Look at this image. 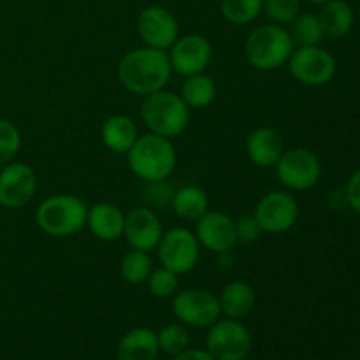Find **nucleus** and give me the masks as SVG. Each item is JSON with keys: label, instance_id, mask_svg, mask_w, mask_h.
<instances>
[{"label": "nucleus", "instance_id": "obj_1", "mask_svg": "<svg viewBox=\"0 0 360 360\" xmlns=\"http://www.w3.org/2000/svg\"><path fill=\"white\" fill-rule=\"evenodd\" d=\"M171 74L172 67L167 51L150 46L130 49L118 63V81L127 91L139 97L164 90Z\"/></svg>", "mask_w": 360, "mask_h": 360}, {"label": "nucleus", "instance_id": "obj_2", "mask_svg": "<svg viewBox=\"0 0 360 360\" xmlns=\"http://www.w3.org/2000/svg\"><path fill=\"white\" fill-rule=\"evenodd\" d=\"M127 164L143 181H165L178 165V153L172 139L148 132L137 137L127 153Z\"/></svg>", "mask_w": 360, "mask_h": 360}, {"label": "nucleus", "instance_id": "obj_3", "mask_svg": "<svg viewBox=\"0 0 360 360\" xmlns=\"http://www.w3.org/2000/svg\"><path fill=\"white\" fill-rule=\"evenodd\" d=\"M192 109L174 91L164 90L143 97L141 120L151 134L174 139L186 130Z\"/></svg>", "mask_w": 360, "mask_h": 360}, {"label": "nucleus", "instance_id": "obj_4", "mask_svg": "<svg viewBox=\"0 0 360 360\" xmlns=\"http://www.w3.org/2000/svg\"><path fill=\"white\" fill-rule=\"evenodd\" d=\"M88 206L72 193H56L42 200L35 213V221L51 238H70L86 227Z\"/></svg>", "mask_w": 360, "mask_h": 360}, {"label": "nucleus", "instance_id": "obj_5", "mask_svg": "<svg viewBox=\"0 0 360 360\" xmlns=\"http://www.w3.org/2000/svg\"><path fill=\"white\" fill-rule=\"evenodd\" d=\"M295 44L290 32L276 23L257 27L245 42V56L257 70L271 72L288 62Z\"/></svg>", "mask_w": 360, "mask_h": 360}, {"label": "nucleus", "instance_id": "obj_6", "mask_svg": "<svg viewBox=\"0 0 360 360\" xmlns=\"http://www.w3.org/2000/svg\"><path fill=\"white\" fill-rule=\"evenodd\" d=\"M281 185L290 192H304L313 188L322 178V162L308 148L285 150L274 165Z\"/></svg>", "mask_w": 360, "mask_h": 360}, {"label": "nucleus", "instance_id": "obj_7", "mask_svg": "<svg viewBox=\"0 0 360 360\" xmlns=\"http://www.w3.org/2000/svg\"><path fill=\"white\" fill-rule=\"evenodd\" d=\"M157 253L162 267L181 276L195 269L200 257V245L195 232L186 227H174L164 232Z\"/></svg>", "mask_w": 360, "mask_h": 360}, {"label": "nucleus", "instance_id": "obj_8", "mask_svg": "<svg viewBox=\"0 0 360 360\" xmlns=\"http://www.w3.org/2000/svg\"><path fill=\"white\" fill-rule=\"evenodd\" d=\"M288 70L292 77L306 86H323L334 79L338 70L333 53L322 46H302L295 48L288 58Z\"/></svg>", "mask_w": 360, "mask_h": 360}, {"label": "nucleus", "instance_id": "obj_9", "mask_svg": "<svg viewBox=\"0 0 360 360\" xmlns=\"http://www.w3.org/2000/svg\"><path fill=\"white\" fill-rule=\"evenodd\" d=\"M172 315L179 323L195 329H207L221 316V306L218 295L213 292L188 288L178 292L172 299Z\"/></svg>", "mask_w": 360, "mask_h": 360}, {"label": "nucleus", "instance_id": "obj_10", "mask_svg": "<svg viewBox=\"0 0 360 360\" xmlns=\"http://www.w3.org/2000/svg\"><path fill=\"white\" fill-rule=\"evenodd\" d=\"M206 350L214 360H246L252 352V334L236 319H220L210 327Z\"/></svg>", "mask_w": 360, "mask_h": 360}, {"label": "nucleus", "instance_id": "obj_11", "mask_svg": "<svg viewBox=\"0 0 360 360\" xmlns=\"http://www.w3.org/2000/svg\"><path fill=\"white\" fill-rule=\"evenodd\" d=\"M253 217L266 234H283L297 221L299 204L290 192L273 190L257 202Z\"/></svg>", "mask_w": 360, "mask_h": 360}, {"label": "nucleus", "instance_id": "obj_12", "mask_svg": "<svg viewBox=\"0 0 360 360\" xmlns=\"http://www.w3.org/2000/svg\"><path fill=\"white\" fill-rule=\"evenodd\" d=\"M167 55L171 60L172 72L188 77L202 74L210 67L213 58V46L204 35L186 34L176 39Z\"/></svg>", "mask_w": 360, "mask_h": 360}, {"label": "nucleus", "instance_id": "obj_13", "mask_svg": "<svg viewBox=\"0 0 360 360\" xmlns=\"http://www.w3.org/2000/svg\"><path fill=\"white\" fill-rule=\"evenodd\" d=\"M137 34L144 46L167 51L179 37V23L174 14L162 6H148L137 16Z\"/></svg>", "mask_w": 360, "mask_h": 360}, {"label": "nucleus", "instance_id": "obj_14", "mask_svg": "<svg viewBox=\"0 0 360 360\" xmlns=\"http://www.w3.org/2000/svg\"><path fill=\"white\" fill-rule=\"evenodd\" d=\"M37 190L35 171L25 162H9L0 171V206L20 210L27 206Z\"/></svg>", "mask_w": 360, "mask_h": 360}, {"label": "nucleus", "instance_id": "obj_15", "mask_svg": "<svg viewBox=\"0 0 360 360\" xmlns=\"http://www.w3.org/2000/svg\"><path fill=\"white\" fill-rule=\"evenodd\" d=\"M195 236L200 248L210 250L211 253L232 252L238 243L236 236V221L221 211H207L195 221Z\"/></svg>", "mask_w": 360, "mask_h": 360}, {"label": "nucleus", "instance_id": "obj_16", "mask_svg": "<svg viewBox=\"0 0 360 360\" xmlns=\"http://www.w3.org/2000/svg\"><path fill=\"white\" fill-rule=\"evenodd\" d=\"M162 236H164V227L160 218L150 207H136L125 214L123 238L132 250L150 253L151 250H157Z\"/></svg>", "mask_w": 360, "mask_h": 360}, {"label": "nucleus", "instance_id": "obj_17", "mask_svg": "<svg viewBox=\"0 0 360 360\" xmlns=\"http://www.w3.org/2000/svg\"><path fill=\"white\" fill-rule=\"evenodd\" d=\"M246 155L257 167L269 169L276 165L283 155L285 146L281 136L269 127H259L246 137Z\"/></svg>", "mask_w": 360, "mask_h": 360}, {"label": "nucleus", "instance_id": "obj_18", "mask_svg": "<svg viewBox=\"0 0 360 360\" xmlns=\"http://www.w3.org/2000/svg\"><path fill=\"white\" fill-rule=\"evenodd\" d=\"M86 227L101 241H118L125 229V213L115 204L97 202L88 207Z\"/></svg>", "mask_w": 360, "mask_h": 360}, {"label": "nucleus", "instance_id": "obj_19", "mask_svg": "<svg viewBox=\"0 0 360 360\" xmlns=\"http://www.w3.org/2000/svg\"><path fill=\"white\" fill-rule=\"evenodd\" d=\"M139 137L137 125L130 116L112 115L102 123L101 139L109 151L116 155H127Z\"/></svg>", "mask_w": 360, "mask_h": 360}, {"label": "nucleus", "instance_id": "obj_20", "mask_svg": "<svg viewBox=\"0 0 360 360\" xmlns=\"http://www.w3.org/2000/svg\"><path fill=\"white\" fill-rule=\"evenodd\" d=\"M158 348L157 333L148 327H136L129 330L116 348V360H157Z\"/></svg>", "mask_w": 360, "mask_h": 360}, {"label": "nucleus", "instance_id": "obj_21", "mask_svg": "<svg viewBox=\"0 0 360 360\" xmlns=\"http://www.w3.org/2000/svg\"><path fill=\"white\" fill-rule=\"evenodd\" d=\"M316 16L322 25L323 35L330 39L345 37L354 28L355 14L347 0H330L322 6V11Z\"/></svg>", "mask_w": 360, "mask_h": 360}, {"label": "nucleus", "instance_id": "obj_22", "mask_svg": "<svg viewBox=\"0 0 360 360\" xmlns=\"http://www.w3.org/2000/svg\"><path fill=\"white\" fill-rule=\"evenodd\" d=\"M218 299H220L221 313L227 319L239 320L252 313L255 306V290L246 281H231L225 285Z\"/></svg>", "mask_w": 360, "mask_h": 360}, {"label": "nucleus", "instance_id": "obj_23", "mask_svg": "<svg viewBox=\"0 0 360 360\" xmlns=\"http://www.w3.org/2000/svg\"><path fill=\"white\" fill-rule=\"evenodd\" d=\"M171 207L178 218L185 221H197L204 213L210 211V199L200 186L185 185L174 190Z\"/></svg>", "mask_w": 360, "mask_h": 360}, {"label": "nucleus", "instance_id": "obj_24", "mask_svg": "<svg viewBox=\"0 0 360 360\" xmlns=\"http://www.w3.org/2000/svg\"><path fill=\"white\" fill-rule=\"evenodd\" d=\"M217 83L213 77L202 72L186 77L179 97L190 109H202L213 104L217 98Z\"/></svg>", "mask_w": 360, "mask_h": 360}, {"label": "nucleus", "instance_id": "obj_25", "mask_svg": "<svg viewBox=\"0 0 360 360\" xmlns=\"http://www.w3.org/2000/svg\"><path fill=\"white\" fill-rule=\"evenodd\" d=\"M221 16L236 27L253 23L264 11V0H221Z\"/></svg>", "mask_w": 360, "mask_h": 360}, {"label": "nucleus", "instance_id": "obj_26", "mask_svg": "<svg viewBox=\"0 0 360 360\" xmlns=\"http://www.w3.org/2000/svg\"><path fill=\"white\" fill-rule=\"evenodd\" d=\"M290 25L292 27L288 32H290V37L294 41L295 48H302V46H320L322 39L326 37L316 14H299Z\"/></svg>", "mask_w": 360, "mask_h": 360}, {"label": "nucleus", "instance_id": "obj_27", "mask_svg": "<svg viewBox=\"0 0 360 360\" xmlns=\"http://www.w3.org/2000/svg\"><path fill=\"white\" fill-rule=\"evenodd\" d=\"M151 271H153V260L150 253L141 252V250H130L120 264V273L123 280L130 285L146 283Z\"/></svg>", "mask_w": 360, "mask_h": 360}, {"label": "nucleus", "instance_id": "obj_28", "mask_svg": "<svg viewBox=\"0 0 360 360\" xmlns=\"http://www.w3.org/2000/svg\"><path fill=\"white\" fill-rule=\"evenodd\" d=\"M157 341L160 352L167 355H178L185 352L190 345V334L183 323H169L157 333Z\"/></svg>", "mask_w": 360, "mask_h": 360}, {"label": "nucleus", "instance_id": "obj_29", "mask_svg": "<svg viewBox=\"0 0 360 360\" xmlns=\"http://www.w3.org/2000/svg\"><path fill=\"white\" fill-rule=\"evenodd\" d=\"M148 290L151 295L157 299H169L174 297L178 294L179 287V276L172 271L165 269V267H158V269L151 271L150 278L146 280Z\"/></svg>", "mask_w": 360, "mask_h": 360}, {"label": "nucleus", "instance_id": "obj_30", "mask_svg": "<svg viewBox=\"0 0 360 360\" xmlns=\"http://www.w3.org/2000/svg\"><path fill=\"white\" fill-rule=\"evenodd\" d=\"M264 11L271 23L285 27L301 14V0H264Z\"/></svg>", "mask_w": 360, "mask_h": 360}, {"label": "nucleus", "instance_id": "obj_31", "mask_svg": "<svg viewBox=\"0 0 360 360\" xmlns=\"http://www.w3.org/2000/svg\"><path fill=\"white\" fill-rule=\"evenodd\" d=\"M21 148V134L9 120L0 118V165L14 160Z\"/></svg>", "mask_w": 360, "mask_h": 360}, {"label": "nucleus", "instance_id": "obj_32", "mask_svg": "<svg viewBox=\"0 0 360 360\" xmlns=\"http://www.w3.org/2000/svg\"><path fill=\"white\" fill-rule=\"evenodd\" d=\"M236 221V236H238V243H255L259 241L260 236L264 234L260 229L259 221L255 220L253 214H243Z\"/></svg>", "mask_w": 360, "mask_h": 360}, {"label": "nucleus", "instance_id": "obj_33", "mask_svg": "<svg viewBox=\"0 0 360 360\" xmlns=\"http://www.w3.org/2000/svg\"><path fill=\"white\" fill-rule=\"evenodd\" d=\"M148 193H150V200L157 206H162V204L169 202L171 204L172 195H174V190L171 188L169 185H165V181H155V183H148Z\"/></svg>", "mask_w": 360, "mask_h": 360}, {"label": "nucleus", "instance_id": "obj_34", "mask_svg": "<svg viewBox=\"0 0 360 360\" xmlns=\"http://www.w3.org/2000/svg\"><path fill=\"white\" fill-rule=\"evenodd\" d=\"M345 197H347L348 206L360 214V167L348 179Z\"/></svg>", "mask_w": 360, "mask_h": 360}, {"label": "nucleus", "instance_id": "obj_35", "mask_svg": "<svg viewBox=\"0 0 360 360\" xmlns=\"http://www.w3.org/2000/svg\"><path fill=\"white\" fill-rule=\"evenodd\" d=\"M172 360H214L213 355L207 350H200V348H186L181 354L174 355Z\"/></svg>", "mask_w": 360, "mask_h": 360}, {"label": "nucleus", "instance_id": "obj_36", "mask_svg": "<svg viewBox=\"0 0 360 360\" xmlns=\"http://www.w3.org/2000/svg\"><path fill=\"white\" fill-rule=\"evenodd\" d=\"M306 2H308L309 6H319V7H322V6H326L327 2H330V0H306Z\"/></svg>", "mask_w": 360, "mask_h": 360}]
</instances>
